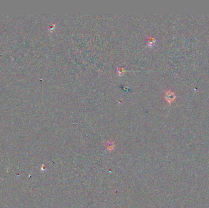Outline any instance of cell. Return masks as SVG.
Masks as SVG:
<instances>
[{
	"label": "cell",
	"instance_id": "obj_1",
	"mask_svg": "<svg viewBox=\"0 0 209 208\" xmlns=\"http://www.w3.org/2000/svg\"><path fill=\"white\" fill-rule=\"evenodd\" d=\"M165 98L166 100L167 101V102L169 103V104H171V103L173 102L175 100V99L176 98V96L174 92H173L171 90H169L168 91H167L165 93Z\"/></svg>",
	"mask_w": 209,
	"mask_h": 208
},
{
	"label": "cell",
	"instance_id": "obj_2",
	"mask_svg": "<svg viewBox=\"0 0 209 208\" xmlns=\"http://www.w3.org/2000/svg\"><path fill=\"white\" fill-rule=\"evenodd\" d=\"M155 42H156L155 39H154V38H152V37H149V38L148 39V43H149L148 45H149V46L154 45Z\"/></svg>",
	"mask_w": 209,
	"mask_h": 208
},
{
	"label": "cell",
	"instance_id": "obj_3",
	"mask_svg": "<svg viewBox=\"0 0 209 208\" xmlns=\"http://www.w3.org/2000/svg\"><path fill=\"white\" fill-rule=\"evenodd\" d=\"M117 70H118V73H119V75H122V74L123 73H124V72H125V70H124V69H122V68H120V69H117Z\"/></svg>",
	"mask_w": 209,
	"mask_h": 208
}]
</instances>
